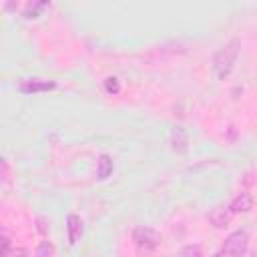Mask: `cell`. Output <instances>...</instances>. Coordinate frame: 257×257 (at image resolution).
<instances>
[{"label": "cell", "instance_id": "cell-3", "mask_svg": "<svg viewBox=\"0 0 257 257\" xmlns=\"http://www.w3.org/2000/svg\"><path fill=\"white\" fill-rule=\"evenodd\" d=\"M133 241L139 249H145V251H153L161 245V235L153 229V227H147V225H139L135 227L133 231Z\"/></svg>", "mask_w": 257, "mask_h": 257}, {"label": "cell", "instance_id": "cell-1", "mask_svg": "<svg viewBox=\"0 0 257 257\" xmlns=\"http://www.w3.org/2000/svg\"><path fill=\"white\" fill-rule=\"evenodd\" d=\"M239 48H241V42L239 38H231L229 42H225L213 56V74L217 80H225L233 68H235V60L239 56Z\"/></svg>", "mask_w": 257, "mask_h": 257}, {"label": "cell", "instance_id": "cell-16", "mask_svg": "<svg viewBox=\"0 0 257 257\" xmlns=\"http://www.w3.org/2000/svg\"><path fill=\"white\" fill-rule=\"evenodd\" d=\"M0 165H2V183H8V179H10V177H8V175H10V173H8V159H2Z\"/></svg>", "mask_w": 257, "mask_h": 257}, {"label": "cell", "instance_id": "cell-2", "mask_svg": "<svg viewBox=\"0 0 257 257\" xmlns=\"http://www.w3.org/2000/svg\"><path fill=\"white\" fill-rule=\"evenodd\" d=\"M247 247H249V235L243 229H237V231L229 233L227 239H225V243H223V251L229 257H243L245 251H247Z\"/></svg>", "mask_w": 257, "mask_h": 257}, {"label": "cell", "instance_id": "cell-6", "mask_svg": "<svg viewBox=\"0 0 257 257\" xmlns=\"http://www.w3.org/2000/svg\"><path fill=\"white\" fill-rule=\"evenodd\" d=\"M171 149L175 153H179V155L187 153V149H189V135L185 133V128L175 126L171 131Z\"/></svg>", "mask_w": 257, "mask_h": 257}, {"label": "cell", "instance_id": "cell-5", "mask_svg": "<svg viewBox=\"0 0 257 257\" xmlns=\"http://www.w3.org/2000/svg\"><path fill=\"white\" fill-rule=\"evenodd\" d=\"M207 219H209V223H211L215 229H223V227H227V225L231 223L233 211H231L229 205H217V207H213V209L209 211Z\"/></svg>", "mask_w": 257, "mask_h": 257}, {"label": "cell", "instance_id": "cell-17", "mask_svg": "<svg viewBox=\"0 0 257 257\" xmlns=\"http://www.w3.org/2000/svg\"><path fill=\"white\" fill-rule=\"evenodd\" d=\"M211 257H229V255H227V253H225V251L221 249V251H217V253H213Z\"/></svg>", "mask_w": 257, "mask_h": 257}, {"label": "cell", "instance_id": "cell-4", "mask_svg": "<svg viewBox=\"0 0 257 257\" xmlns=\"http://www.w3.org/2000/svg\"><path fill=\"white\" fill-rule=\"evenodd\" d=\"M56 88V80H42V78H26L18 84V90L22 94H36V92H48Z\"/></svg>", "mask_w": 257, "mask_h": 257}, {"label": "cell", "instance_id": "cell-15", "mask_svg": "<svg viewBox=\"0 0 257 257\" xmlns=\"http://www.w3.org/2000/svg\"><path fill=\"white\" fill-rule=\"evenodd\" d=\"M10 239H8V235L4 233L2 235V257H8V253H10Z\"/></svg>", "mask_w": 257, "mask_h": 257}, {"label": "cell", "instance_id": "cell-14", "mask_svg": "<svg viewBox=\"0 0 257 257\" xmlns=\"http://www.w3.org/2000/svg\"><path fill=\"white\" fill-rule=\"evenodd\" d=\"M8 257H28V249H24V247H12L10 253H8Z\"/></svg>", "mask_w": 257, "mask_h": 257}, {"label": "cell", "instance_id": "cell-12", "mask_svg": "<svg viewBox=\"0 0 257 257\" xmlns=\"http://www.w3.org/2000/svg\"><path fill=\"white\" fill-rule=\"evenodd\" d=\"M36 257H52L54 255V245L50 241H40L36 251H34Z\"/></svg>", "mask_w": 257, "mask_h": 257}, {"label": "cell", "instance_id": "cell-8", "mask_svg": "<svg viewBox=\"0 0 257 257\" xmlns=\"http://www.w3.org/2000/svg\"><path fill=\"white\" fill-rule=\"evenodd\" d=\"M233 215L237 213H249L253 209V195L251 193H239L231 203H229Z\"/></svg>", "mask_w": 257, "mask_h": 257}, {"label": "cell", "instance_id": "cell-13", "mask_svg": "<svg viewBox=\"0 0 257 257\" xmlns=\"http://www.w3.org/2000/svg\"><path fill=\"white\" fill-rule=\"evenodd\" d=\"M104 90H106L108 94H118V92H120V82H118V78H116V76H106V78H104Z\"/></svg>", "mask_w": 257, "mask_h": 257}, {"label": "cell", "instance_id": "cell-9", "mask_svg": "<svg viewBox=\"0 0 257 257\" xmlns=\"http://www.w3.org/2000/svg\"><path fill=\"white\" fill-rule=\"evenodd\" d=\"M112 169H114L112 159H110L108 155H100L98 161H96V179H98V181L108 179V177L112 175Z\"/></svg>", "mask_w": 257, "mask_h": 257}, {"label": "cell", "instance_id": "cell-11", "mask_svg": "<svg viewBox=\"0 0 257 257\" xmlns=\"http://www.w3.org/2000/svg\"><path fill=\"white\" fill-rule=\"evenodd\" d=\"M177 257H203V251H201V245H185L179 249Z\"/></svg>", "mask_w": 257, "mask_h": 257}, {"label": "cell", "instance_id": "cell-10", "mask_svg": "<svg viewBox=\"0 0 257 257\" xmlns=\"http://www.w3.org/2000/svg\"><path fill=\"white\" fill-rule=\"evenodd\" d=\"M50 6V2H28L22 10L24 18H38L42 14V10H46Z\"/></svg>", "mask_w": 257, "mask_h": 257}, {"label": "cell", "instance_id": "cell-7", "mask_svg": "<svg viewBox=\"0 0 257 257\" xmlns=\"http://www.w3.org/2000/svg\"><path fill=\"white\" fill-rule=\"evenodd\" d=\"M66 233H68V243L70 245H76L80 235H82V219L74 213H70L66 217Z\"/></svg>", "mask_w": 257, "mask_h": 257}]
</instances>
